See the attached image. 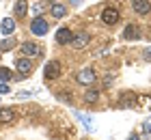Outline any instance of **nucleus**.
I'll list each match as a JSON object with an SVG mask.
<instances>
[{
	"label": "nucleus",
	"instance_id": "obj_1",
	"mask_svg": "<svg viewBox=\"0 0 151 140\" xmlns=\"http://www.w3.org/2000/svg\"><path fill=\"white\" fill-rule=\"evenodd\" d=\"M60 75H63V67H60L58 60H50L43 67V78L45 80H56V78H60Z\"/></svg>",
	"mask_w": 151,
	"mask_h": 140
},
{
	"label": "nucleus",
	"instance_id": "obj_2",
	"mask_svg": "<svg viewBox=\"0 0 151 140\" xmlns=\"http://www.w3.org/2000/svg\"><path fill=\"white\" fill-rule=\"evenodd\" d=\"M50 30V24L45 22V17H32L30 22V32L37 37H45V32Z\"/></svg>",
	"mask_w": 151,
	"mask_h": 140
},
{
	"label": "nucleus",
	"instance_id": "obj_3",
	"mask_svg": "<svg viewBox=\"0 0 151 140\" xmlns=\"http://www.w3.org/2000/svg\"><path fill=\"white\" fill-rule=\"evenodd\" d=\"M101 22H104L106 26H114L116 22H119V19H121V15H119V11H116L114 9V6H106V9L104 11H101Z\"/></svg>",
	"mask_w": 151,
	"mask_h": 140
},
{
	"label": "nucleus",
	"instance_id": "obj_4",
	"mask_svg": "<svg viewBox=\"0 0 151 140\" xmlns=\"http://www.w3.org/2000/svg\"><path fill=\"white\" fill-rule=\"evenodd\" d=\"M76 80H78L82 86H91V84H95L97 75H95L93 69H80V71L76 73Z\"/></svg>",
	"mask_w": 151,
	"mask_h": 140
},
{
	"label": "nucleus",
	"instance_id": "obj_5",
	"mask_svg": "<svg viewBox=\"0 0 151 140\" xmlns=\"http://www.w3.org/2000/svg\"><path fill=\"white\" fill-rule=\"evenodd\" d=\"M123 39L125 41H138L140 39V28L136 24H127L125 30H123Z\"/></svg>",
	"mask_w": 151,
	"mask_h": 140
},
{
	"label": "nucleus",
	"instance_id": "obj_6",
	"mask_svg": "<svg viewBox=\"0 0 151 140\" xmlns=\"http://www.w3.org/2000/svg\"><path fill=\"white\" fill-rule=\"evenodd\" d=\"M132 9L138 13V15H147L151 11V2L149 0H132Z\"/></svg>",
	"mask_w": 151,
	"mask_h": 140
},
{
	"label": "nucleus",
	"instance_id": "obj_7",
	"mask_svg": "<svg viewBox=\"0 0 151 140\" xmlns=\"http://www.w3.org/2000/svg\"><path fill=\"white\" fill-rule=\"evenodd\" d=\"M71 39H73V32L69 30V28H58V32H56V43L67 45V43H71Z\"/></svg>",
	"mask_w": 151,
	"mask_h": 140
},
{
	"label": "nucleus",
	"instance_id": "obj_8",
	"mask_svg": "<svg viewBox=\"0 0 151 140\" xmlns=\"http://www.w3.org/2000/svg\"><path fill=\"white\" fill-rule=\"evenodd\" d=\"M22 54L28 58V56H39L41 54V47L37 43H32V41H26V43H22Z\"/></svg>",
	"mask_w": 151,
	"mask_h": 140
},
{
	"label": "nucleus",
	"instance_id": "obj_9",
	"mask_svg": "<svg viewBox=\"0 0 151 140\" xmlns=\"http://www.w3.org/2000/svg\"><path fill=\"white\" fill-rule=\"evenodd\" d=\"M88 41H91V34H88V32H78V34H73V39H71V45L80 50V47L88 45Z\"/></svg>",
	"mask_w": 151,
	"mask_h": 140
},
{
	"label": "nucleus",
	"instance_id": "obj_10",
	"mask_svg": "<svg viewBox=\"0 0 151 140\" xmlns=\"http://www.w3.org/2000/svg\"><path fill=\"white\" fill-rule=\"evenodd\" d=\"M15 69L19 71V75H30V71H32V62L24 56V58H19V60L15 62Z\"/></svg>",
	"mask_w": 151,
	"mask_h": 140
},
{
	"label": "nucleus",
	"instance_id": "obj_11",
	"mask_svg": "<svg viewBox=\"0 0 151 140\" xmlns=\"http://www.w3.org/2000/svg\"><path fill=\"white\" fill-rule=\"evenodd\" d=\"M13 15L15 17H26L28 15V0H17L13 6Z\"/></svg>",
	"mask_w": 151,
	"mask_h": 140
},
{
	"label": "nucleus",
	"instance_id": "obj_12",
	"mask_svg": "<svg viewBox=\"0 0 151 140\" xmlns=\"http://www.w3.org/2000/svg\"><path fill=\"white\" fill-rule=\"evenodd\" d=\"M0 28H2V34H4V37H11V32L15 30V19H13V17H4Z\"/></svg>",
	"mask_w": 151,
	"mask_h": 140
},
{
	"label": "nucleus",
	"instance_id": "obj_13",
	"mask_svg": "<svg viewBox=\"0 0 151 140\" xmlns=\"http://www.w3.org/2000/svg\"><path fill=\"white\" fill-rule=\"evenodd\" d=\"M67 15V6L65 4H58V2H54L52 4V17H56V19H63Z\"/></svg>",
	"mask_w": 151,
	"mask_h": 140
},
{
	"label": "nucleus",
	"instance_id": "obj_14",
	"mask_svg": "<svg viewBox=\"0 0 151 140\" xmlns=\"http://www.w3.org/2000/svg\"><path fill=\"white\" fill-rule=\"evenodd\" d=\"M134 103H136V95H134V93H125V95L121 97L119 106H121V108H132Z\"/></svg>",
	"mask_w": 151,
	"mask_h": 140
},
{
	"label": "nucleus",
	"instance_id": "obj_15",
	"mask_svg": "<svg viewBox=\"0 0 151 140\" xmlns=\"http://www.w3.org/2000/svg\"><path fill=\"white\" fill-rule=\"evenodd\" d=\"M76 118H78V121H80L82 125H84V127H86L88 131L93 129V123H91V116H88V114H82V112H78V110H76Z\"/></svg>",
	"mask_w": 151,
	"mask_h": 140
},
{
	"label": "nucleus",
	"instance_id": "obj_16",
	"mask_svg": "<svg viewBox=\"0 0 151 140\" xmlns=\"http://www.w3.org/2000/svg\"><path fill=\"white\" fill-rule=\"evenodd\" d=\"M13 121V110L11 108H0V123H11Z\"/></svg>",
	"mask_w": 151,
	"mask_h": 140
},
{
	"label": "nucleus",
	"instance_id": "obj_17",
	"mask_svg": "<svg viewBox=\"0 0 151 140\" xmlns=\"http://www.w3.org/2000/svg\"><path fill=\"white\" fill-rule=\"evenodd\" d=\"M84 99H86L88 103H93V101H97V99H99V90H95V88H91V90H86V95H84Z\"/></svg>",
	"mask_w": 151,
	"mask_h": 140
},
{
	"label": "nucleus",
	"instance_id": "obj_18",
	"mask_svg": "<svg viewBox=\"0 0 151 140\" xmlns=\"http://www.w3.org/2000/svg\"><path fill=\"white\" fill-rule=\"evenodd\" d=\"M13 43H15V41H13V37H4L2 39V43H0V50H11V47H13Z\"/></svg>",
	"mask_w": 151,
	"mask_h": 140
},
{
	"label": "nucleus",
	"instance_id": "obj_19",
	"mask_svg": "<svg viewBox=\"0 0 151 140\" xmlns=\"http://www.w3.org/2000/svg\"><path fill=\"white\" fill-rule=\"evenodd\" d=\"M11 80V71L6 67H0V82H9Z\"/></svg>",
	"mask_w": 151,
	"mask_h": 140
},
{
	"label": "nucleus",
	"instance_id": "obj_20",
	"mask_svg": "<svg viewBox=\"0 0 151 140\" xmlns=\"http://www.w3.org/2000/svg\"><path fill=\"white\" fill-rule=\"evenodd\" d=\"M4 93H11V88L6 86L4 82H0V95H4Z\"/></svg>",
	"mask_w": 151,
	"mask_h": 140
},
{
	"label": "nucleus",
	"instance_id": "obj_21",
	"mask_svg": "<svg viewBox=\"0 0 151 140\" xmlns=\"http://www.w3.org/2000/svg\"><path fill=\"white\" fill-rule=\"evenodd\" d=\"M58 99H65L67 103H69V101H71V97H69V93H60V95H58Z\"/></svg>",
	"mask_w": 151,
	"mask_h": 140
},
{
	"label": "nucleus",
	"instance_id": "obj_22",
	"mask_svg": "<svg viewBox=\"0 0 151 140\" xmlns=\"http://www.w3.org/2000/svg\"><path fill=\"white\" fill-rule=\"evenodd\" d=\"M142 129H145V131H151V121H145V123H142Z\"/></svg>",
	"mask_w": 151,
	"mask_h": 140
},
{
	"label": "nucleus",
	"instance_id": "obj_23",
	"mask_svg": "<svg viewBox=\"0 0 151 140\" xmlns=\"http://www.w3.org/2000/svg\"><path fill=\"white\" fill-rule=\"evenodd\" d=\"M142 56H145L147 60H151V47H147V50H145V54H142Z\"/></svg>",
	"mask_w": 151,
	"mask_h": 140
},
{
	"label": "nucleus",
	"instance_id": "obj_24",
	"mask_svg": "<svg viewBox=\"0 0 151 140\" xmlns=\"http://www.w3.org/2000/svg\"><path fill=\"white\" fill-rule=\"evenodd\" d=\"M127 140H140V138H138V136H136V134H132V136H129Z\"/></svg>",
	"mask_w": 151,
	"mask_h": 140
},
{
	"label": "nucleus",
	"instance_id": "obj_25",
	"mask_svg": "<svg viewBox=\"0 0 151 140\" xmlns=\"http://www.w3.org/2000/svg\"><path fill=\"white\" fill-rule=\"evenodd\" d=\"M69 2H71V4L76 6V4H80V2H82V0H69Z\"/></svg>",
	"mask_w": 151,
	"mask_h": 140
}]
</instances>
